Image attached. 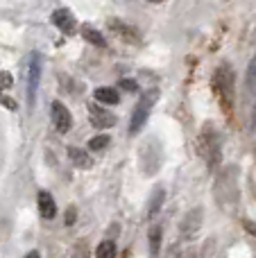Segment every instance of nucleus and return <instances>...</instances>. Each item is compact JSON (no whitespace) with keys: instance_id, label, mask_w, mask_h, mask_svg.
Returning <instances> with one entry per match:
<instances>
[{"instance_id":"22","label":"nucleus","mask_w":256,"mask_h":258,"mask_svg":"<svg viewBox=\"0 0 256 258\" xmlns=\"http://www.w3.org/2000/svg\"><path fill=\"white\" fill-rule=\"evenodd\" d=\"M0 102H3L5 107H9V109H16V102H14L12 98H7V95H3V98H0Z\"/></svg>"},{"instance_id":"17","label":"nucleus","mask_w":256,"mask_h":258,"mask_svg":"<svg viewBox=\"0 0 256 258\" xmlns=\"http://www.w3.org/2000/svg\"><path fill=\"white\" fill-rule=\"evenodd\" d=\"M107 145H109V136H107V134H100V136H95V138H91V141H89V150H93V152L104 150Z\"/></svg>"},{"instance_id":"19","label":"nucleus","mask_w":256,"mask_h":258,"mask_svg":"<svg viewBox=\"0 0 256 258\" xmlns=\"http://www.w3.org/2000/svg\"><path fill=\"white\" fill-rule=\"evenodd\" d=\"M12 86H14V77L7 71H0V89L5 91V89H12Z\"/></svg>"},{"instance_id":"24","label":"nucleus","mask_w":256,"mask_h":258,"mask_svg":"<svg viewBox=\"0 0 256 258\" xmlns=\"http://www.w3.org/2000/svg\"><path fill=\"white\" fill-rule=\"evenodd\" d=\"M245 229H247L252 236H256V222H245Z\"/></svg>"},{"instance_id":"13","label":"nucleus","mask_w":256,"mask_h":258,"mask_svg":"<svg viewBox=\"0 0 256 258\" xmlns=\"http://www.w3.org/2000/svg\"><path fill=\"white\" fill-rule=\"evenodd\" d=\"M161 227L150 229V258H159V249H161Z\"/></svg>"},{"instance_id":"8","label":"nucleus","mask_w":256,"mask_h":258,"mask_svg":"<svg viewBox=\"0 0 256 258\" xmlns=\"http://www.w3.org/2000/svg\"><path fill=\"white\" fill-rule=\"evenodd\" d=\"M200 224H202V209H195L188 213V218L184 220V224H181V236L184 238H190L198 233Z\"/></svg>"},{"instance_id":"6","label":"nucleus","mask_w":256,"mask_h":258,"mask_svg":"<svg viewBox=\"0 0 256 258\" xmlns=\"http://www.w3.org/2000/svg\"><path fill=\"white\" fill-rule=\"evenodd\" d=\"M89 113H91V122H93L95 127H113L116 125V116H113L111 111H107V109L98 107L95 102L89 104Z\"/></svg>"},{"instance_id":"16","label":"nucleus","mask_w":256,"mask_h":258,"mask_svg":"<svg viewBox=\"0 0 256 258\" xmlns=\"http://www.w3.org/2000/svg\"><path fill=\"white\" fill-rule=\"evenodd\" d=\"M161 204H163V190H161V188H159V190H154L152 202H150V209H148V215H150V218H154V215L159 213V209H161Z\"/></svg>"},{"instance_id":"26","label":"nucleus","mask_w":256,"mask_h":258,"mask_svg":"<svg viewBox=\"0 0 256 258\" xmlns=\"http://www.w3.org/2000/svg\"><path fill=\"white\" fill-rule=\"evenodd\" d=\"M152 3H161V0H152Z\"/></svg>"},{"instance_id":"11","label":"nucleus","mask_w":256,"mask_h":258,"mask_svg":"<svg viewBox=\"0 0 256 258\" xmlns=\"http://www.w3.org/2000/svg\"><path fill=\"white\" fill-rule=\"evenodd\" d=\"M93 98L98 100V102H102V104H118V91L116 89H107V86H102V89H95V93H93Z\"/></svg>"},{"instance_id":"20","label":"nucleus","mask_w":256,"mask_h":258,"mask_svg":"<svg viewBox=\"0 0 256 258\" xmlns=\"http://www.w3.org/2000/svg\"><path fill=\"white\" fill-rule=\"evenodd\" d=\"M249 102H252V120H249V127H252V132H256V89L249 91Z\"/></svg>"},{"instance_id":"18","label":"nucleus","mask_w":256,"mask_h":258,"mask_svg":"<svg viewBox=\"0 0 256 258\" xmlns=\"http://www.w3.org/2000/svg\"><path fill=\"white\" fill-rule=\"evenodd\" d=\"M252 89H256V54L247 66V91H252Z\"/></svg>"},{"instance_id":"3","label":"nucleus","mask_w":256,"mask_h":258,"mask_svg":"<svg viewBox=\"0 0 256 258\" xmlns=\"http://www.w3.org/2000/svg\"><path fill=\"white\" fill-rule=\"evenodd\" d=\"M200 152L211 168H218V163H220V141H218V134L216 129H211V125L204 127L202 136H200Z\"/></svg>"},{"instance_id":"1","label":"nucleus","mask_w":256,"mask_h":258,"mask_svg":"<svg viewBox=\"0 0 256 258\" xmlns=\"http://www.w3.org/2000/svg\"><path fill=\"white\" fill-rule=\"evenodd\" d=\"M211 89L216 93L218 102H220L222 111L227 116L234 113V71H231L229 63H220L213 73V80H211Z\"/></svg>"},{"instance_id":"10","label":"nucleus","mask_w":256,"mask_h":258,"mask_svg":"<svg viewBox=\"0 0 256 258\" xmlns=\"http://www.w3.org/2000/svg\"><path fill=\"white\" fill-rule=\"evenodd\" d=\"M109 27H111V30L116 32L118 36H122L125 41H139V32H136L132 25H127V23H122V21H109Z\"/></svg>"},{"instance_id":"7","label":"nucleus","mask_w":256,"mask_h":258,"mask_svg":"<svg viewBox=\"0 0 256 258\" xmlns=\"http://www.w3.org/2000/svg\"><path fill=\"white\" fill-rule=\"evenodd\" d=\"M52 23L63 32V34H75V30H77L75 16H73L68 9H57V12L52 14Z\"/></svg>"},{"instance_id":"9","label":"nucleus","mask_w":256,"mask_h":258,"mask_svg":"<svg viewBox=\"0 0 256 258\" xmlns=\"http://www.w3.org/2000/svg\"><path fill=\"white\" fill-rule=\"evenodd\" d=\"M39 213H41V218H45V220H52L54 215H57V204H54L52 195L45 190L39 192Z\"/></svg>"},{"instance_id":"2","label":"nucleus","mask_w":256,"mask_h":258,"mask_svg":"<svg viewBox=\"0 0 256 258\" xmlns=\"http://www.w3.org/2000/svg\"><path fill=\"white\" fill-rule=\"evenodd\" d=\"M157 98H159V91H157V89H152V91H148V93H143L141 102L136 104L134 113H132V125H130V134H132V136H134V134H139L141 129H143L145 122H148V116H150V111H152V107H154V102H157Z\"/></svg>"},{"instance_id":"23","label":"nucleus","mask_w":256,"mask_h":258,"mask_svg":"<svg viewBox=\"0 0 256 258\" xmlns=\"http://www.w3.org/2000/svg\"><path fill=\"white\" fill-rule=\"evenodd\" d=\"M120 84H122V89H127V91H136V82H132V80H122Z\"/></svg>"},{"instance_id":"15","label":"nucleus","mask_w":256,"mask_h":258,"mask_svg":"<svg viewBox=\"0 0 256 258\" xmlns=\"http://www.w3.org/2000/svg\"><path fill=\"white\" fill-rule=\"evenodd\" d=\"M116 245H113L111 240H104L98 245V249H95V258H116Z\"/></svg>"},{"instance_id":"4","label":"nucleus","mask_w":256,"mask_h":258,"mask_svg":"<svg viewBox=\"0 0 256 258\" xmlns=\"http://www.w3.org/2000/svg\"><path fill=\"white\" fill-rule=\"evenodd\" d=\"M50 113H52V122H54V127H57V132L66 134L68 129H71L73 116H71V111H68V109L63 107L61 102H52V109H50Z\"/></svg>"},{"instance_id":"14","label":"nucleus","mask_w":256,"mask_h":258,"mask_svg":"<svg viewBox=\"0 0 256 258\" xmlns=\"http://www.w3.org/2000/svg\"><path fill=\"white\" fill-rule=\"evenodd\" d=\"M82 36H84L89 43L98 45V48H104V45H107V43H104V36L100 34L98 30H93L91 25H84V27H82Z\"/></svg>"},{"instance_id":"25","label":"nucleus","mask_w":256,"mask_h":258,"mask_svg":"<svg viewBox=\"0 0 256 258\" xmlns=\"http://www.w3.org/2000/svg\"><path fill=\"white\" fill-rule=\"evenodd\" d=\"M25 258H39V251H30V254H27Z\"/></svg>"},{"instance_id":"21","label":"nucleus","mask_w":256,"mask_h":258,"mask_svg":"<svg viewBox=\"0 0 256 258\" xmlns=\"http://www.w3.org/2000/svg\"><path fill=\"white\" fill-rule=\"evenodd\" d=\"M75 206H71V209H68V213H66V224H73L75 222Z\"/></svg>"},{"instance_id":"12","label":"nucleus","mask_w":256,"mask_h":258,"mask_svg":"<svg viewBox=\"0 0 256 258\" xmlns=\"http://www.w3.org/2000/svg\"><path fill=\"white\" fill-rule=\"evenodd\" d=\"M68 154H71V161L77 165V168H91V165H93L91 156L86 154L84 150H80V147H71V150H68Z\"/></svg>"},{"instance_id":"5","label":"nucleus","mask_w":256,"mask_h":258,"mask_svg":"<svg viewBox=\"0 0 256 258\" xmlns=\"http://www.w3.org/2000/svg\"><path fill=\"white\" fill-rule=\"evenodd\" d=\"M39 73H41V59H39V54H32V61L27 66V100H30V104L34 102V95H36Z\"/></svg>"}]
</instances>
